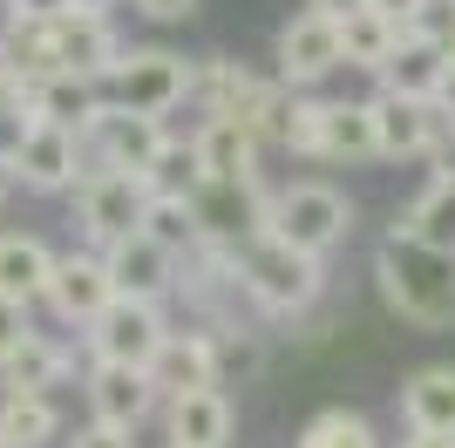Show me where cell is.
I'll use <instances>...</instances> for the list:
<instances>
[{
	"mask_svg": "<svg viewBox=\"0 0 455 448\" xmlns=\"http://www.w3.org/2000/svg\"><path fill=\"white\" fill-rule=\"evenodd\" d=\"M374 292L380 306L421 333H449L455 326V252H435L421 238H387L374 244Z\"/></svg>",
	"mask_w": 455,
	"mask_h": 448,
	"instance_id": "cell-1",
	"label": "cell"
},
{
	"mask_svg": "<svg viewBox=\"0 0 455 448\" xmlns=\"http://www.w3.org/2000/svg\"><path fill=\"white\" fill-rule=\"evenodd\" d=\"M231 259H238V285H245V299L266 319H299V313H313L320 292H326V259L292 252V244L272 238V231L245 238Z\"/></svg>",
	"mask_w": 455,
	"mask_h": 448,
	"instance_id": "cell-2",
	"label": "cell"
},
{
	"mask_svg": "<svg viewBox=\"0 0 455 448\" xmlns=\"http://www.w3.org/2000/svg\"><path fill=\"white\" fill-rule=\"evenodd\" d=\"M272 238H285L292 252H313V259H326L333 244H347V231H354V197H347L340 184H320V177H306V184H285L272 190Z\"/></svg>",
	"mask_w": 455,
	"mask_h": 448,
	"instance_id": "cell-3",
	"label": "cell"
},
{
	"mask_svg": "<svg viewBox=\"0 0 455 448\" xmlns=\"http://www.w3.org/2000/svg\"><path fill=\"white\" fill-rule=\"evenodd\" d=\"M76 143H82V177H95V170H136V177H150L156 156L171 149V123L102 102L89 116V130H76Z\"/></svg>",
	"mask_w": 455,
	"mask_h": 448,
	"instance_id": "cell-4",
	"label": "cell"
},
{
	"mask_svg": "<svg viewBox=\"0 0 455 448\" xmlns=\"http://www.w3.org/2000/svg\"><path fill=\"white\" fill-rule=\"evenodd\" d=\"M116 109H136V116H171L190 102V61L171 55V48H123L116 75L102 82Z\"/></svg>",
	"mask_w": 455,
	"mask_h": 448,
	"instance_id": "cell-5",
	"label": "cell"
},
{
	"mask_svg": "<svg viewBox=\"0 0 455 448\" xmlns=\"http://www.w3.org/2000/svg\"><path fill=\"white\" fill-rule=\"evenodd\" d=\"M164 340H171V319H164V306H150V299H109V306L82 326L89 360H109V367H150V360L164 354Z\"/></svg>",
	"mask_w": 455,
	"mask_h": 448,
	"instance_id": "cell-6",
	"label": "cell"
},
{
	"mask_svg": "<svg viewBox=\"0 0 455 448\" xmlns=\"http://www.w3.org/2000/svg\"><path fill=\"white\" fill-rule=\"evenodd\" d=\"M150 177H136V170H95V177H82L76 184V218H82V238L102 252V244L130 238V231H143V218H150Z\"/></svg>",
	"mask_w": 455,
	"mask_h": 448,
	"instance_id": "cell-7",
	"label": "cell"
},
{
	"mask_svg": "<svg viewBox=\"0 0 455 448\" xmlns=\"http://www.w3.org/2000/svg\"><path fill=\"white\" fill-rule=\"evenodd\" d=\"M272 61H279V75H272V82H285V89H320L333 68H347L340 14H320V7L292 14V20L279 28V41H272Z\"/></svg>",
	"mask_w": 455,
	"mask_h": 448,
	"instance_id": "cell-8",
	"label": "cell"
},
{
	"mask_svg": "<svg viewBox=\"0 0 455 448\" xmlns=\"http://www.w3.org/2000/svg\"><path fill=\"white\" fill-rule=\"evenodd\" d=\"M367 102H374V136H380L387 164H415V156H442L449 149V123H442L435 102L395 95V89H374Z\"/></svg>",
	"mask_w": 455,
	"mask_h": 448,
	"instance_id": "cell-9",
	"label": "cell"
},
{
	"mask_svg": "<svg viewBox=\"0 0 455 448\" xmlns=\"http://www.w3.org/2000/svg\"><path fill=\"white\" fill-rule=\"evenodd\" d=\"M82 401H89V421H109V428H143V421L164 408L150 367H109V360H89Z\"/></svg>",
	"mask_w": 455,
	"mask_h": 448,
	"instance_id": "cell-10",
	"label": "cell"
},
{
	"mask_svg": "<svg viewBox=\"0 0 455 448\" xmlns=\"http://www.w3.org/2000/svg\"><path fill=\"white\" fill-rule=\"evenodd\" d=\"M190 204H197L204 238H211V244H231V252H238L245 238H259V231L272 224V190H266V177H251V184H204Z\"/></svg>",
	"mask_w": 455,
	"mask_h": 448,
	"instance_id": "cell-11",
	"label": "cell"
},
{
	"mask_svg": "<svg viewBox=\"0 0 455 448\" xmlns=\"http://www.w3.org/2000/svg\"><path fill=\"white\" fill-rule=\"evenodd\" d=\"M116 299V285H109V265H102V252H55V279H48V292H41V306L61 319V326H89L102 306Z\"/></svg>",
	"mask_w": 455,
	"mask_h": 448,
	"instance_id": "cell-12",
	"label": "cell"
},
{
	"mask_svg": "<svg viewBox=\"0 0 455 448\" xmlns=\"http://www.w3.org/2000/svg\"><path fill=\"white\" fill-rule=\"evenodd\" d=\"M20 190H41V197H55V190H76L82 184V143L76 130H61V123H35L28 143L14 149V164H7Z\"/></svg>",
	"mask_w": 455,
	"mask_h": 448,
	"instance_id": "cell-13",
	"label": "cell"
},
{
	"mask_svg": "<svg viewBox=\"0 0 455 448\" xmlns=\"http://www.w3.org/2000/svg\"><path fill=\"white\" fill-rule=\"evenodd\" d=\"M102 265H109L116 299H150V306H164V299L177 292V252H164L150 231H130V238L102 244Z\"/></svg>",
	"mask_w": 455,
	"mask_h": 448,
	"instance_id": "cell-14",
	"label": "cell"
},
{
	"mask_svg": "<svg viewBox=\"0 0 455 448\" xmlns=\"http://www.w3.org/2000/svg\"><path fill=\"white\" fill-rule=\"evenodd\" d=\"M190 149H197L204 184H251L259 156H266V136L251 130V123H238V116H204L190 130Z\"/></svg>",
	"mask_w": 455,
	"mask_h": 448,
	"instance_id": "cell-15",
	"label": "cell"
},
{
	"mask_svg": "<svg viewBox=\"0 0 455 448\" xmlns=\"http://www.w3.org/2000/svg\"><path fill=\"white\" fill-rule=\"evenodd\" d=\"M48 41H55V68L61 75H89V82H109L116 61H123V35H116L109 14H61L48 20Z\"/></svg>",
	"mask_w": 455,
	"mask_h": 448,
	"instance_id": "cell-16",
	"label": "cell"
},
{
	"mask_svg": "<svg viewBox=\"0 0 455 448\" xmlns=\"http://www.w3.org/2000/svg\"><path fill=\"white\" fill-rule=\"evenodd\" d=\"M150 380H156L164 401L184 394V388H218V380H225V340L204 333V326H190V333H177V326H171L164 354L150 360Z\"/></svg>",
	"mask_w": 455,
	"mask_h": 448,
	"instance_id": "cell-17",
	"label": "cell"
},
{
	"mask_svg": "<svg viewBox=\"0 0 455 448\" xmlns=\"http://www.w3.org/2000/svg\"><path fill=\"white\" fill-rule=\"evenodd\" d=\"M231 428H238V408H231L225 388H184L164 401L171 448H231Z\"/></svg>",
	"mask_w": 455,
	"mask_h": 448,
	"instance_id": "cell-18",
	"label": "cell"
},
{
	"mask_svg": "<svg viewBox=\"0 0 455 448\" xmlns=\"http://www.w3.org/2000/svg\"><path fill=\"white\" fill-rule=\"evenodd\" d=\"M395 231H401V238L435 244V252H455V164H449V156H435L428 184L395 211Z\"/></svg>",
	"mask_w": 455,
	"mask_h": 448,
	"instance_id": "cell-19",
	"label": "cell"
},
{
	"mask_svg": "<svg viewBox=\"0 0 455 448\" xmlns=\"http://www.w3.org/2000/svg\"><path fill=\"white\" fill-rule=\"evenodd\" d=\"M395 408H401V428L408 435H455V367L449 360L415 367L408 380H401Z\"/></svg>",
	"mask_w": 455,
	"mask_h": 448,
	"instance_id": "cell-20",
	"label": "cell"
},
{
	"mask_svg": "<svg viewBox=\"0 0 455 448\" xmlns=\"http://www.w3.org/2000/svg\"><path fill=\"white\" fill-rule=\"evenodd\" d=\"M76 373V347L55 333H28L14 354H0V394H55Z\"/></svg>",
	"mask_w": 455,
	"mask_h": 448,
	"instance_id": "cell-21",
	"label": "cell"
},
{
	"mask_svg": "<svg viewBox=\"0 0 455 448\" xmlns=\"http://www.w3.org/2000/svg\"><path fill=\"white\" fill-rule=\"evenodd\" d=\"M380 136H374V102H326L320 109V143L313 164H374Z\"/></svg>",
	"mask_w": 455,
	"mask_h": 448,
	"instance_id": "cell-22",
	"label": "cell"
},
{
	"mask_svg": "<svg viewBox=\"0 0 455 448\" xmlns=\"http://www.w3.org/2000/svg\"><path fill=\"white\" fill-rule=\"evenodd\" d=\"M442 75H449V48H442V41L401 35L395 55H387V68H380L374 82H380V89H395V95H421V102H435Z\"/></svg>",
	"mask_w": 455,
	"mask_h": 448,
	"instance_id": "cell-23",
	"label": "cell"
},
{
	"mask_svg": "<svg viewBox=\"0 0 455 448\" xmlns=\"http://www.w3.org/2000/svg\"><path fill=\"white\" fill-rule=\"evenodd\" d=\"M48 279H55V252H48L35 231H0V299L41 306Z\"/></svg>",
	"mask_w": 455,
	"mask_h": 448,
	"instance_id": "cell-24",
	"label": "cell"
},
{
	"mask_svg": "<svg viewBox=\"0 0 455 448\" xmlns=\"http://www.w3.org/2000/svg\"><path fill=\"white\" fill-rule=\"evenodd\" d=\"M28 102H35V123L89 130V116L102 109L109 95H102V82H89V75H48V82H35V89H28Z\"/></svg>",
	"mask_w": 455,
	"mask_h": 448,
	"instance_id": "cell-25",
	"label": "cell"
},
{
	"mask_svg": "<svg viewBox=\"0 0 455 448\" xmlns=\"http://www.w3.org/2000/svg\"><path fill=\"white\" fill-rule=\"evenodd\" d=\"M61 442L55 394H0V448H48Z\"/></svg>",
	"mask_w": 455,
	"mask_h": 448,
	"instance_id": "cell-26",
	"label": "cell"
},
{
	"mask_svg": "<svg viewBox=\"0 0 455 448\" xmlns=\"http://www.w3.org/2000/svg\"><path fill=\"white\" fill-rule=\"evenodd\" d=\"M401 35H408V28H395V20H387V14H374V7H354V14H340V48H347V68L380 75Z\"/></svg>",
	"mask_w": 455,
	"mask_h": 448,
	"instance_id": "cell-27",
	"label": "cell"
},
{
	"mask_svg": "<svg viewBox=\"0 0 455 448\" xmlns=\"http://www.w3.org/2000/svg\"><path fill=\"white\" fill-rule=\"evenodd\" d=\"M292 448H380V428L367 421L361 408H320L299 428V442H292Z\"/></svg>",
	"mask_w": 455,
	"mask_h": 448,
	"instance_id": "cell-28",
	"label": "cell"
},
{
	"mask_svg": "<svg viewBox=\"0 0 455 448\" xmlns=\"http://www.w3.org/2000/svg\"><path fill=\"white\" fill-rule=\"evenodd\" d=\"M143 231H150L164 252H197L204 244V224H197V204L190 197H150V218H143Z\"/></svg>",
	"mask_w": 455,
	"mask_h": 448,
	"instance_id": "cell-29",
	"label": "cell"
},
{
	"mask_svg": "<svg viewBox=\"0 0 455 448\" xmlns=\"http://www.w3.org/2000/svg\"><path fill=\"white\" fill-rule=\"evenodd\" d=\"M150 190H156V197H197V190H204V170H197L190 136H184V143L171 136V149H164V156H156V170H150Z\"/></svg>",
	"mask_w": 455,
	"mask_h": 448,
	"instance_id": "cell-30",
	"label": "cell"
},
{
	"mask_svg": "<svg viewBox=\"0 0 455 448\" xmlns=\"http://www.w3.org/2000/svg\"><path fill=\"white\" fill-rule=\"evenodd\" d=\"M408 35H428V41L449 48V35H455V0H421L415 20H408Z\"/></svg>",
	"mask_w": 455,
	"mask_h": 448,
	"instance_id": "cell-31",
	"label": "cell"
},
{
	"mask_svg": "<svg viewBox=\"0 0 455 448\" xmlns=\"http://www.w3.org/2000/svg\"><path fill=\"white\" fill-rule=\"evenodd\" d=\"M28 333H35V306H20V299H0V354H14Z\"/></svg>",
	"mask_w": 455,
	"mask_h": 448,
	"instance_id": "cell-32",
	"label": "cell"
},
{
	"mask_svg": "<svg viewBox=\"0 0 455 448\" xmlns=\"http://www.w3.org/2000/svg\"><path fill=\"white\" fill-rule=\"evenodd\" d=\"M61 448H136V428H109V421H82Z\"/></svg>",
	"mask_w": 455,
	"mask_h": 448,
	"instance_id": "cell-33",
	"label": "cell"
},
{
	"mask_svg": "<svg viewBox=\"0 0 455 448\" xmlns=\"http://www.w3.org/2000/svg\"><path fill=\"white\" fill-rule=\"evenodd\" d=\"M136 14H143V20H190V14H197V0H136Z\"/></svg>",
	"mask_w": 455,
	"mask_h": 448,
	"instance_id": "cell-34",
	"label": "cell"
},
{
	"mask_svg": "<svg viewBox=\"0 0 455 448\" xmlns=\"http://www.w3.org/2000/svg\"><path fill=\"white\" fill-rule=\"evenodd\" d=\"M28 20H61V14H76V0H14Z\"/></svg>",
	"mask_w": 455,
	"mask_h": 448,
	"instance_id": "cell-35",
	"label": "cell"
},
{
	"mask_svg": "<svg viewBox=\"0 0 455 448\" xmlns=\"http://www.w3.org/2000/svg\"><path fill=\"white\" fill-rule=\"evenodd\" d=\"M361 7H374V14H387V20H395V28H408L421 0H361Z\"/></svg>",
	"mask_w": 455,
	"mask_h": 448,
	"instance_id": "cell-36",
	"label": "cell"
},
{
	"mask_svg": "<svg viewBox=\"0 0 455 448\" xmlns=\"http://www.w3.org/2000/svg\"><path fill=\"white\" fill-rule=\"evenodd\" d=\"M435 109H442V123H449V136H455V61H449V75H442V89H435Z\"/></svg>",
	"mask_w": 455,
	"mask_h": 448,
	"instance_id": "cell-37",
	"label": "cell"
},
{
	"mask_svg": "<svg viewBox=\"0 0 455 448\" xmlns=\"http://www.w3.org/2000/svg\"><path fill=\"white\" fill-rule=\"evenodd\" d=\"M395 448H455V435H408V442H395Z\"/></svg>",
	"mask_w": 455,
	"mask_h": 448,
	"instance_id": "cell-38",
	"label": "cell"
},
{
	"mask_svg": "<svg viewBox=\"0 0 455 448\" xmlns=\"http://www.w3.org/2000/svg\"><path fill=\"white\" fill-rule=\"evenodd\" d=\"M20 20H28V14H20V7H14V0H0V41H7V35H14V28H20Z\"/></svg>",
	"mask_w": 455,
	"mask_h": 448,
	"instance_id": "cell-39",
	"label": "cell"
},
{
	"mask_svg": "<svg viewBox=\"0 0 455 448\" xmlns=\"http://www.w3.org/2000/svg\"><path fill=\"white\" fill-rule=\"evenodd\" d=\"M306 7H320V14H354L361 0H306Z\"/></svg>",
	"mask_w": 455,
	"mask_h": 448,
	"instance_id": "cell-40",
	"label": "cell"
},
{
	"mask_svg": "<svg viewBox=\"0 0 455 448\" xmlns=\"http://www.w3.org/2000/svg\"><path fill=\"white\" fill-rule=\"evenodd\" d=\"M82 14H109V7H123V0H76Z\"/></svg>",
	"mask_w": 455,
	"mask_h": 448,
	"instance_id": "cell-41",
	"label": "cell"
},
{
	"mask_svg": "<svg viewBox=\"0 0 455 448\" xmlns=\"http://www.w3.org/2000/svg\"><path fill=\"white\" fill-rule=\"evenodd\" d=\"M0 211H7V170H0Z\"/></svg>",
	"mask_w": 455,
	"mask_h": 448,
	"instance_id": "cell-42",
	"label": "cell"
},
{
	"mask_svg": "<svg viewBox=\"0 0 455 448\" xmlns=\"http://www.w3.org/2000/svg\"><path fill=\"white\" fill-rule=\"evenodd\" d=\"M449 61H455V35H449Z\"/></svg>",
	"mask_w": 455,
	"mask_h": 448,
	"instance_id": "cell-43",
	"label": "cell"
}]
</instances>
